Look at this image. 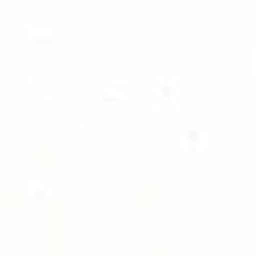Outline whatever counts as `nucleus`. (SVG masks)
Returning <instances> with one entry per match:
<instances>
[]
</instances>
